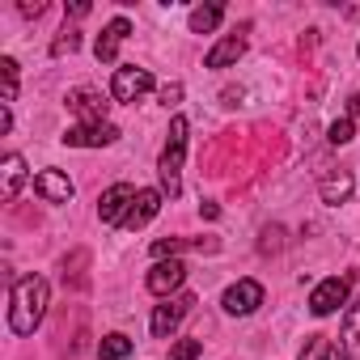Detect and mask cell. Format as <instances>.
I'll return each instance as SVG.
<instances>
[{
	"instance_id": "6da1fadb",
	"label": "cell",
	"mask_w": 360,
	"mask_h": 360,
	"mask_svg": "<svg viewBox=\"0 0 360 360\" xmlns=\"http://www.w3.org/2000/svg\"><path fill=\"white\" fill-rule=\"evenodd\" d=\"M47 297H51V288H47L43 276L13 280V288H9V326H13V335H34L39 330V322L47 314Z\"/></svg>"
},
{
	"instance_id": "7a4b0ae2",
	"label": "cell",
	"mask_w": 360,
	"mask_h": 360,
	"mask_svg": "<svg viewBox=\"0 0 360 360\" xmlns=\"http://www.w3.org/2000/svg\"><path fill=\"white\" fill-rule=\"evenodd\" d=\"M183 153H187V119L178 115L169 123V140L161 148V161H157V174H161V191L169 200H178V191H183V183H178V169H183Z\"/></svg>"
},
{
	"instance_id": "3957f363",
	"label": "cell",
	"mask_w": 360,
	"mask_h": 360,
	"mask_svg": "<svg viewBox=\"0 0 360 360\" xmlns=\"http://www.w3.org/2000/svg\"><path fill=\"white\" fill-rule=\"evenodd\" d=\"M191 305H195V297L191 292H178V297H169V301H161L157 309H153V335L157 339H169L174 330H178V322H183L187 314H191Z\"/></svg>"
},
{
	"instance_id": "277c9868",
	"label": "cell",
	"mask_w": 360,
	"mask_h": 360,
	"mask_svg": "<svg viewBox=\"0 0 360 360\" xmlns=\"http://www.w3.org/2000/svg\"><path fill=\"white\" fill-rule=\"evenodd\" d=\"M347 292H352V280H347V276H330V280H322V284L309 292V314H318V318L335 314V309L347 301Z\"/></svg>"
},
{
	"instance_id": "5b68a950",
	"label": "cell",
	"mask_w": 360,
	"mask_h": 360,
	"mask_svg": "<svg viewBox=\"0 0 360 360\" xmlns=\"http://www.w3.org/2000/svg\"><path fill=\"white\" fill-rule=\"evenodd\" d=\"M221 305H225V314L246 318V314H255V309L263 305V284H259V280H238V284H229V288H225Z\"/></svg>"
},
{
	"instance_id": "8992f818",
	"label": "cell",
	"mask_w": 360,
	"mask_h": 360,
	"mask_svg": "<svg viewBox=\"0 0 360 360\" xmlns=\"http://www.w3.org/2000/svg\"><path fill=\"white\" fill-rule=\"evenodd\" d=\"M136 187H127V183H115L102 200H98V217H102V225H123L127 221V212H131V204H136Z\"/></svg>"
},
{
	"instance_id": "52a82bcc",
	"label": "cell",
	"mask_w": 360,
	"mask_h": 360,
	"mask_svg": "<svg viewBox=\"0 0 360 360\" xmlns=\"http://www.w3.org/2000/svg\"><path fill=\"white\" fill-rule=\"evenodd\" d=\"M144 284H148L153 297H169L174 288H183V284H187V263H183V259H169V263L161 259V263H153V271H148Z\"/></svg>"
},
{
	"instance_id": "ba28073f",
	"label": "cell",
	"mask_w": 360,
	"mask_h": 360,
	"mask_svg": "<svg viewBox=\"0 0 360 360\" xmlns=\"http://www.w3.org/2000/svg\"><path fill=\"white\" fill-rule=\"evenodd\" d=\"M148 89H153V72H148V68H119L115 81H110L115 102H136V98H144Z\"/></svg>"
},
{
	"instance_id": "9c48e42d",
	"label": "cell",
	"mask_w": 360,
	"mask_h": 360,
	"mask_svg": "<svg viewBox=\"0 0 360 360\" xmlns=\"http://www.w3.org/2000/svg\"><path fill=\"white\" fill-rule=\"evenodd\" d=\"M119 140V127L115 123H77L64 131V144L72 148H102V144H115Z\"/></svg>"
},
{
	"instance_id": "30bf717a",
	"label": "cell",
	"mask_w": 360,
	"mask_h": 360,
	"mask_svg": "<svg viewBox=\"0 0 360 360\" xmlns=\"http://www.w3.org/2000/svg\"><path fill=\"white\" fill-rule=\"evenodd\" d=\"M106 98L98 94V89H72L68 94V110L81 119V123H106Z\"/></svg>"
},
{
	"instance_id": "8fae6325",
	"label": "cell",
	"mask_w": 360,
	"mask_h": 360,
	"mask_svg": "<svg viewBox=\"0 0 360 360\" xmlns=\"http://www.w3.org/2000/svg\"><path fill=\"white\" fill-rule=\"evenodd\" d=\"M34 191H39L47 204H68V200H72V183H68L60 169H43V174L34 178Z\"/></svg>"
},
{
	"instance_id": "7c38bea8",
	"label": "cell",
	"mask_w": 360,
	"mask_h": 360,
	"mask_svg": "<svg viewBox=\"0 0 360 360\" xmlns=\"http://www.w3.org/2000/svg\"><path fill=\"white\" fill-rule=\"evenodd\" d=\"M127 34H131V22H127V18H115V22H110V26L98 34V60H102V64H115V56H119V43H123Z\"/></svg>"
},
{
	"instance_id": "4fadbf2b",
	"label": "cell",
	"mask_w": 360,
	"mask_h": 360,
	"mask_svg": "<svg viewBox=\"0 0 360 360\" xmlns=\"http://www.w3.org/2000/svg\"><path fill=\"white\" fill-rule=\"evenodd\" d=\"M157 212H161V191H140L131 212H127V221H123V229H144Z\"/></svg>"
},
{
	"instance_id": "5bb4252c",
	"label": "cell",
	"mask_w": 360,
	"mask_h": 360,
	"mask_svg": "<svg viewBox=\"0 0 360 360\" xmlns=\"http://www.w3.org/2000/svg\"><path fill=\"white\" fill-rule=\"evenodd\" d=\"M0 174H5V183H0V200L13 204V200H18V191H22V183H26V161H22L18 153H9V157H5V165H0Z\"/></svg>"
},
{
	"instance_id": "9a60e30c",
	"label": "cell",
	"mask_w": 360,
	"mask_h": 360,
	"mask_svg": "<svg viewBox=\"0 0 360 360\" xmlns=\"http://www.w3.org/2000/svg\"><path fill=\"white\" fill-rule=\"evenodd\" d=\"M242 51H246V34H229V39H221L212 51H208V68H229V64H238L242 60Z\"/></svg>"
},
{
	"instance_id": "2e32d148",
	"label": "cell",
	"mask_w": 360,
	"mask_h": 360,
	"mask_svg": "<svg viewBox=\"0 0 360 360\" xmlns=\"http://www.w3.org/2000/svg\"><path fill=\"white\" fill-rule=\"evenodd\" d=\"M343 356L347 360H360V297L343 314Z\"/></svg>"
},
{
	"instance_id": "e0dca14e",
	"label": "cell",
	"mask_w": 360,
	"mask_h": 360,
	"mask_svg": "<svg viewBox=\"0 0 360 360\" xmlns=\"http://www.w3.org/2000/svg\"><path fill=\"white\" fill-rule=\"evenodd\" d=\"M221 18H225L221 5H200V9H191V34H212V30L221 26Z\"/></svg>"
},
{
	"instance_id": "ac0fdd59",
	"label": "cell",
	"mask_w": 360,
	"mask_h": 360,
	"mask_svg": "<svg viewBox=\"0 0 360 360\" xmlns=\"http://www.w3.org/2000/svg\"><path fill=\"white\" fill-rule=\"evenodd\" d=\"M301 360H347V356H339V347L326 335H309L301 347Z\"/></svg>"
},
{
	"instance_id": "d6986e66",
	"label": "cell",
	"mask_w": 360,
	"mask_h": 360,
	"mask_svg": "<svg viewBox=\"0 0 360 360\" xmlns=\"http://www.w3.org/2000/svg\"><path fill=\"white\" fill-rule=\"evenodd\" d=\"M347 195H352V174L339 169V174L322 178V200H326V204H343Z\"/></svg>"
},
{
	"instance_id": "ffe728a7",
	"label": "cell",
	"mask_w": 360,
	"mask_h": 360,
	"mask_svg": "<svg viewBox=\"0 0 360 360\" xmlns=\"http://www.w3.org/2000/svg\"><path fill=\"white\" fill-rule=\"evenodd\" d=\"M98 356H102V360H123V356H131V339L115 330V335H106V339L98 343Z\"/></svg>"
},
{
	"instance_id": "44dd1931",
	"label": "cell",
	"mask_w": 360,
	"mask_h": 360,
	"mask_svg": "<svg viewBox=\"0 0 360 360\" xmlns=\"http://www.w3.org/2000/svg\"><path fill=\"white\" fill-rule=\"evenodd\" d=\"M0 81H5V89H0V102L9 106V102L18 98V60H9V56L0 60Z\"/></svg>"
},
{
	"instance_id": "7402d4cb",
	"label": "cell",
	"mask_w": 360,
	"mask_h": 360,
	"mask_svg": "<svg viewBox=\"0 0 360 360\" xmlns=\"http://www.w3.org/2000/svg\"><path fill=\"white\" fill-rule=\"evenodd\" d=\"M352 136H356V123L343 115V119H335V123H330V136H326V140H330V144H347Z\"/></svg>"
},
{
	"instance_id": "603a6c76",
	"label": "cell",
	"mask_w": 360,
	"mask_h": 360,
	"mask_svg": "<svg viewBox=\"0 0 360 360\" xmlns=\"http://www.w3.org/2000/svg\"><path fill=\"white\" fill-rule=\"evenodd\" d=\"M200 352H204V343H200V339H183V343H174L169 360H195Z\"/></svg>"
},
{
	"instance_id": "cb8c5ba5",
	"label": "cell",
	"mask_w": 360,
	"mask_h": 360,
	"mask_svg": "<svg viewBox=\"0 0 360 360\" xmlns=\"http://www.w3.org/2000/svg\"><path fill=\"white\" fill-rule=\"evenodd\" d=\"M81 47V34L77 30H64L60 39H56V47H51V56H64V51H77Z\"/></svg>"
},
{
	"instance_id": "d4e9b609",
	"label": "cell",
	"mask_w": 360,
	"mask_h": 360,
	"mask_svg": "<svg viewBox=\"0 0 360 360\" xmlns=\"http://www.w3.org/2000/svg\"><path fill=\"white\" fill-rule=\"evenodd\" d=\"M178 98H183V85H165V89H161V102H165V106H174Z\"/></svg>"
},
{
	"instance_id": "484cf974",
	"label": "cell",
	"mask_w": 360,
	"mask_h": 360,
	"mask_svg": "<svg viewBox=\"0 0 360 360\" xmlns=\"http://www.w3.org/2000/svg\"><path fill=\"white\" fill-rule=\"evenodd\" d=\"M200 212H204V221H217V217H221V208H217V204H204Z\"/></svg>"
},
{
	"instance_id": "4316f807",
	"label": "cell",
	"mask_w": 360,
	"mask_h": 360,
	"mask_svg": "<svg viewBox=\"0 0 360 360\" xmlns=\"http://www.w3.org/2000/svg\"><path fill=\"white\" fill-rule=\"evenodd\" d=\"M352 115H360V94H356V98H352Z\"/></svg>"
}]
</instances>
